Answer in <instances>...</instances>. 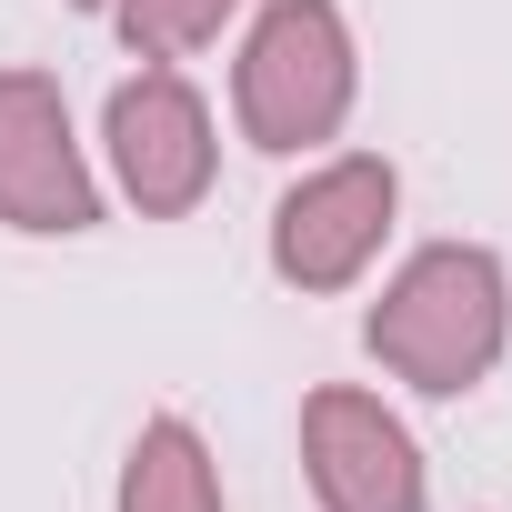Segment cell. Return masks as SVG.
I'll list each match as a JSON object with an SVG mask.
<instances>
[{
	"mask_svg": "<svg viewBox=\"0 0 512 512\" xmlns=\"http://www.w3.org/2000/svg\"><path fill=\"white\" fill-rule=\"evenodd\" d=\"M101 161L71 121V91L31 61L0 71V231H21V241H81L101 231Z\"/></svg>",
	"mask_w": 512,
	"mask_h": 512,
	"instance_id": "obj_5",
	"label": "cell"
},
{
	"mask_svg": "<svg viewBox=\"0 0 512 512\" xmlns=\"http://www.w3.org/2000/svg\"><path fill=\"white\" fill-rule=\"evenodd\" d=\"M111 512H231V492H221V452L201 442V422L151 412V422L131 432V452H121Z\"/></svg>",
	"mask_w": 512,
	"mask_h": 512,
	"instance_id": "obj_7",
	"label": "cell"
},
{
	"mask_svg": "<svg viewBox=\"0 0 512 512\" xmlns=\"http://www.w3.org/2000/svg\"><path fill=\"white\" fill-rule=\"evenodd\" d=\"M251 11V0H111V41L131 51V61H191V51H211L231 21Z\"/></svg>",
	"mask_w": 512,
	"mask_h": 512,
	"instance_id": "obj_8",
	"label": "cell"
},
{
	"mask_svg": "<svg viewBox=\"0 0 512 512\" xmlns=\"http://www.w3.org/2000/svg\"><path fill=\"white\" fill-rule=\"evenodd\" d=\"M61 11H111V0H61Z\"/></svg>",
	"mask_w": 512,
	"mask_h": 512,
	"instance_id": "obj_9",
	"label": "cell"
},
{
	"mask_svg": "<svg viewBox=\"0 0 512 512\" xmlns=\"http://www.w3.org/2000/svg\"><path fill=\"white\" fill-rule=\"evenodd\" d=\"M392 231H402V171L382 151H312L262 221V262L282 292L332 302V292H362L382 272Z\"/></svg>",
	"mask_w": 512,
	"mask_h": 512,
	"instance_id": "obj_3",
	"label": "cell"
},
{
	"mask_svg": "<svg viewBox=\"0 0 512 512\" xmlns=\"http://www.w3.org/2000/svg\"><path fill=\"white\" fill-rule=\"evenodd\" d=\"M362 352L382 382L422 402H472L512 352V272L492 241H422L382 272V302L362 312Z\"/></svg>",
	"mask_w": 512,
	"mask_h": 512,
	"instance_id": "obj_1",
	"label": "cell"
},
{
	"mask_svg": "<svg viewBox=\"0 0 512 512\" xmlns=\"http://www.w3.org/2000/svg\"><path fill=\"white\" fill-rule=\"evenodd\" d=\"M91 161L141 221H191L221 181V121H211V101L181 61H141L131 81H111Z\"/></svg>",
	"mask_w": 512,
	"mask_h": 512,
	"instance_id": "obj_4",
	"label": "cell"
},
{
	"mask_svg": "<svg viewBox=\"0 0 512 512\" xmlns=\"http://www.w3.org/2000/svg\"><path fill=\"white\" fill-rule=\"evenodd\" d=\"M302 482H312L322 512H432L422 432H412L372 382H322V392H302Z\"/></svg>",
	"mask_w": 512,
	"mask_h": 512,
	"instance_id": "obj_6",
	"label": "cell"
},
{
	"mask_svg": "<svg viewBox=\"0 0 512 512\" xmlns=\"http://www.w3.org/2000/svg\"><path fill=\"white\" fill-rule=\"evenodd\" d=\"M362 111V41L342 0H262L231 51V131L272 161H312Z\"/></svg>",
	"mask_w": 512,
	"mask_h": 512,
	"instance_id": "obj_2",
	"label": "cell"
}]
</instances>
